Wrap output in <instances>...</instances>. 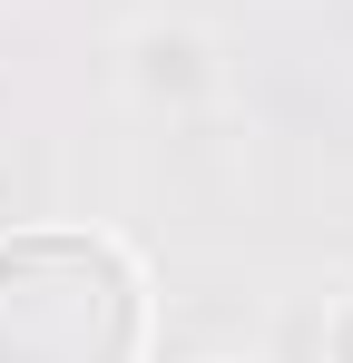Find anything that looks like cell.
I'll return each mask as SVG.
<instances>
[{"instance_id":"obj_1","label":"cell","mask_w":353,"mask_h":363,"mask_svg":"<svg viewBox=\"0 0 353 363\" xmlns=\"http://www.w3.org/2000/svg\"><path fill=\"white\" fill-rule=\"evenodd\" d=\"M147 295L108 236H40L0 245V363H138Z\"/></svg>"},{"instance_id":"obj_2","label":"cell","mask_w":353,"mask_h":363,"mask_svg":"<svg viewBox=\"0 0 353 363\" xmlns=\"http://www.w3.org/2000/svg\"><path fill=\"white\" fill-rule=\"evenodd\" d=\"M324 363H353V304L334 314V324H324Z\"/></svg>"}]
</instances>
